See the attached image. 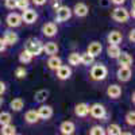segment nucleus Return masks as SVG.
<instances>
[{
    "instance_id": "nucleus-9",
    "label": "nucleus",
    "mask_w": 135,
    "mask_h": 135,
    "mask_svg": "<svg viewBox=\"0 0 135 135\" xmlns=\"http://www.w3.org/2000/svg\"><path fill=\"white\" fill-rule=\"evenodd\" d=\"M131 69H130V66H120V69L118 70V78L120 81L123 83H126L128 81L130 78H131Z\"/></svg>"
},
{
    "instance_id": "nucleus-34",
    "label": "nucleus",
    "mask_w": 135,
    "mask_h": 135,
    "mask_svg": "<svg viewBox=\"0 0 135 135\" xmlns=\"http://www.w3.org/2000/svg\"><path fill=\"white\" fill-rule=\"evenodd\" d=\"M28 4H30V0H16V8L22 11L28 8Z\"/></svg>"
},
{
    "instance_id": "nucleus-18",
    "label": "nucleus",
    "mask_w": 135,
    "mask_h": 135,
    "mask_svg": "<svg viewBox=\"0 0 135 135\" xmlns=\"http://www.w3.org/2000/svg\"><path fill=\"white\" fill-rule=\"evenodd\" d=\"M120 66H130L132 64V57L128 53H120L119 57L116 58Z\"/></svg>"
},
{
    "instance_id": "nucleus-31",
    "label": "nucleus",
    "mask_w": 135,
    "mask_h": 135,
    "mask_svg": "<svg viewBox=\"0 0 135 135\" xmlns=\"http://www.w3.org/2000/svg\"><path fill=\"white\" fill-rule=\"evenodd\" d=\"M68 61H69V64L73 65V66H78L80 65V54L78 53H72L69 55V58H68Z\"/></svg>"
},
{
    "instance_id": "nucleus-42",
    "label": "nucleus",
    "mask_w": 135,
    "mask_h": 135,
    "mask_svg": "<svg viewBox=\"0 0 135 135\" xmlns=\"http://www.w3.org/2000/svg\"><path fill=\"white\" fill-rule=\"evenodd\" d=\"M2 105H3V99L0 97V108H2Z\"/></svg>"
},
{
    "instance_id": "nucleus-40",
    "label": "nucleus",
    "mask_w": 135,
    "mask_h": 135,
    "mask_svg": "<svg viewBox=\"0 0 135 135\" xmlns=\"http://www.w3.org/2000/svg\"><path fill=\"white\" fill-rule=\"evenodd\" d=\"M128 39H130L131 42H134V41H135V30H131V31H130V35H128Z\"/></svg>"
},
{
    "instance_id": "nucleus-10",
    "label": "nucleus",
    "mask_w": 135,
    "mask_h": 135,
    "mask_svg": "<svg viewBox=\"0 0 135 135\" xmlns=\"http://www.w3.org/2000/svg\"><path fill=\"white\" fill-rule=\"evenodd\" d=\"M37 112H38L39 119H45V120H46V119H50L53 116V108L50 105H41Z\"/></svg>"
},
{
    "instance_id": "nucleus-16",
    "label": "nucleus",
    "mask_w": 135,
    "mask_h": 135,
    "mask_svg": "<svg viewBox=\"0 0 135 135\" xmlns=\"http://www.w3.org/2000/svg\"><path fill=\"white\" fill-rule=\"evenodd\" d=\"M101 50H103V46H101V43L100 42H92V43H89V46H88V53L89 54H92L93 57H97V55L101 53Z\"/></svg>"
},
{
    "instance_id": "nucleus-26",
    "label": "nucleus",
    "mask_w": 135,
    "mask_h": 135,
    "mask_svg": "<svg viewBox=\"0 0 135 135\" xmlns=\"http://www.w3.org/2000/svg\"><path fill=\"white\" fill-rule=\"evenodd\" d=\"M49 97V91L47 89H41L35 93L34 96V100L37 101V103H43V101H46V99Z\"/></svg>"
},
{
    "instance_id": "nucleus-37",
    "label": "nucleus",
    "mask_w": 135,
    "mask_h": 135,
    "mask_svg": "<svg viewBox=\"0 0 135 135\" xmlns=\"http://www.w3.org/2000/svg\"><path fill=\"white\" fill-rule=\"evenodd\" d=\"M6 47H7V45H6L4 39H3V38H0V53L4 51V50H6Z\"/></svg>"
},
{
    "instance_id": "nucleus-39",
    "label": "nucleus",
    "mask_w": 135,
    "mask_h": 135,
    "mask_svg": "<svg viewBox=\"0 0 135 135\" xmlns=\"http://www.w3.org/2000/svg\"><path fill=\"white\" fill-rule=\"evenodd\" d=\"M6 92V84L3 81H0V95H3Z\"/></svg>"
},
{
    "instance_id": "nucleus-27",
    "label": "nucleus",
    "mask_w": 135,
    "mask_h": 135,
    "mask_svg": "<svg viewBox=\"0 0 135 135\" xmlns=\"http://www.w3.org/2000/svg\"><path fill=\"white\" fill-rule=\"evenodd\" d=\"M32 57H34V55H32L30 51L23 50V51H22V53L19 54V61H20L22 64H28V62H31Z\"/></svg>"
},
{
    "instance_id": "nucleus-29",
    "label": "nucleus",
    "mask_w": 135,
    "mask_h": 135,
    "mask_svg": "<svg viewBox=\"0 0 135 135\" xmlns=\"http://www.w3.org/2000/svg\"><path fill=\"white\" fill-rule=\"evenodd\" d=\"M105 132L109 134V135H120L122 134V128H120L119 124H109L107 127V131Z\"/></svg>"
},
{
    "instance_id": "nucleus-24",
    "label": "nucleus",
    "mask_w": 135,
    "mask_h": 135,
    "mask_svg": "<svg viewBox=\"0 0 135 135\" xmlns=\"http://www.w3.org/2000/svg\"><path fill=\"white\" fill-rule=\"evenodd\" d=\"M9 107H11V109H12V111H16V112H19V111H22V109H23V107H25V101L22 100L20 97H18V99H14V100L9 103Z\"/></svg>"
},
{
    "instance_id": "nucleus-4",
    "label": "nucleus",
    "mask_w": 135,
    "mask_h": 135,
    "mask_svg": "<svg viewBox=\"0 0 135 135\" xmlns=\"http://www.w3.org/2000/svg\"><path fill=\"white\" fill-rule=\"evenodd\" d=\"M72 16V9L69 7L66 6H60L57 8V15H55V19H57V22H66L68 19H70Z\"/></svg>"
},
{
    "instance_id": "nucleus-23",
    "label": "nucleus",
    "mask_w": 135,
    "mask_h": 135,
    "mask_svg": "<svg viewBox=\"0 0 135 135\" xmlns=\"http://www.w3.org/2000/svg\"><path fill=\"white\" fill-rule=\"evenodd\" d=\"M60 65H62V61H61V58L60 57H57V55H51V57L49 58V61H47V66L50 68L51 70H55L57 68L60 66Z\"/></svg>"
},
{
    "instance_id": "nucleus-2",
    "label": "nucleus",
    "mask_w": 135,
    "mask_h": 135,
    "mask_svg": "<svg viewBox=\"0 0 135 135\" xmlns=\"http://www.w3.org/2000/svg\"><path fill=\"white\" fill-rule=\"evenodd\" d=\"M26 50L30 51L32 55H39L43 51V43L39 39H35V38L28 39L27 45H26Z\"/></svg>"
},
{
    "instance_id": "nucleus-25",
    "label": "nucleus",
    "mask_w": 135,
    "mask_h": 135,
    "mask_svg": "<svg viewBox=\"0 0 135 135\" xmlns=\"http://www.w3.org/2000/svg\"><path fill=\"white\" fill-rule=\"evenodd\" d=\"M93 61H95V57L92 54H89L88 51L86 53H83V54H80V64H83V65H92L93 64Z\"/></svg>"
},
{
    "instance_id": "nucleus-30",
    "label": "nucleus",
    "mask_w": 135,
    "mask_h": 135,
    "mask_svg": "<svg viewBox=\"0 0 135 135\" xmlns=\"http://www.w3.org/2000/svg\"><path fill=\"white\" fill-rule=\"evenodd\" d=\"M11 120H12V118H11L9 112H0V126L8 124V123H11Z\"/></svg>"
},
{
    "instance_id": "nucleus-1",
    "label": "nucleus",
    "mask_w": 135,
    "mask_h": 135,
    "mask_svg": "<svg viewBox=\"0 0 135 135\" xmlns=\"http://www.w3.org/2000/svg\"><path fill=\"white\" fill-rule=\"evenodd\" d=\"M108 74V69H107V66L103 65V64H97L92 68V70H91V77L93 78V80L96 81H101V80H104V78L107 77Z\"/></svg>"
},
{
    "instance_id": "nucleus-19",
    "label": "nucleus",
    "mask_w": 135,
    "mask_h": 135,
    "mask_svg": "<svg viewBox=\"0 0 135 135\" xmlns=\"http://www.w3.org/2000/svg\"><path fill=\"white\" fill-rule=\"evenodd\" d=\"M107 95L112 99H118L120 95H122V88L119 85H109L108 89H107Z\"/></svg>"
},
{
    "instance_id": "nucleus-14",
    "label": "nucleus",
    "mask_w": 135,
    "mask_h": 135,
    "mask_svg": "<svg viewBox=\"0 0 135 135\" xmlns=\"http://www.w3.org/2000/svg\"><path fill=\"white\" fill-rule=\"evenodd\" d=\"M123 39V35H122V32L120 31H111L108 34V37H107V41L109 45H119Z\"/></svg>"
},
{
    "instance_id": "nucleus-11",
    "label": "nucleus",
    "mask_w": 135,
    "mask_h": 135,
    "mask_svg": "<svg viewBox=\"0 0 135 135\" xmlns=\"http://www.w3.org/2000/svg\"><path fill=\"white\" fill-rule=\"evenodd\" d=\"M73 12H74L76 16H78V18H84V16L88 15L89 8H88V6L84 4V3H77V4L74 6V8H73Z\"/></svg>"
},
{
    "instance_id": "nucleus-22",
    "label": "nucleus",
    "mask_w": 135,
    "mask_h": 135,
    "mask_svg": "<svg viewBox=\"0 0 135 135\" xmlns=\"http://www.w3.org/2000/svg\"><path fill=\"white\" fill-rule=\"evenodd\" d=\"M120 53H122V50L119 47V45H109L107 49V54L109 58H118Z\"/></svg>"
},
{
    "instance_id": "nucleus-15",
    "label": "nucleus",
    "mask_w": 135,
    "mask_h": 135,
    "mask_svg": "<svg viewBox=\"0 0 135 135\" xmlns=\"http://www.w3.org/2000/svg\"><path fill=\"white\" fill-rule=\"evenodd\" d=\"M42 32H43V35H46V37H54L55 34H57V26H55V23H53V22L46 23L42 27Z\"/></svg>"
},
{
    "instance_id": "nucleus-5",
    "label": "nucleus",
    "mask_w": 135,
    "mask_h": 135,
    "mask_svg": "<svg viewBox=\"0 0 135 135\" xmlns=\"http://www.w3.org/2000/svg\"><path fill=\"white\" fill-rule=\"evenodd\" d=\"M89 114L95 119H104L105 118V108H104V105L96 103L92 107H89Z\"/></svg>"
},
{
    "instance_id": "nucleus-12",
    "label": "nucleus",
    "mask_w": 135,
    "mask_h": 135,
    "mask_svg": "<svg viewBox=\"0 0 135 135\" xmlns=\"http://www.w3.org/2000/svg\"><path fill=\"white\" fill-rule=\"evenodd\" d=\"M74 114L80 118H85L89 114V105L86 103H78L74 107Z\"/></svg>"
},
{
    "instance_id": "nucleus-6",
    "label": "nucleus",
    "mask_w": 135,
    "mask_h": 135,
    "mask_svg": "<svg viewBox=\"0 0 135 135\" xmlns=\"http://www.w3.org/2000/svg\"><path fill=\"white\" fill-rule=\"evenodd\" d=\"M20 16H22V20H23L25 23H27V25L34 23V22L37 20V18H38L37 12H35L34 9H31V8H26V9H23V14H22Z\"/></svg>"
},
{
    "instance_id": "nucleus-43",
    "label": "nucleus",
    "mask_w": 135,
    "mask_h": 135,
    "mask_svg": "<svg viewBox=\"0 0 135 135\" xmlns=\"http://www.w3.org/2000/svg\"><path fill=\"white\" fill-rule=\"evenodd\" d=\"M0 25H2V20H0Z\"/></svg>"
},
{
    "instance_id": "nucleus-36",
    "label": "nucleus",
    "mask_w": 135,
    "mask_h": 135,
    "mask_svg": "<svg viewBox=\"0 0 135 135\" xmlns=\"http://www.w3.org/2000/svg\"><path fill=\"white\" fill-rule=\"evenodd\" d=\"M6 2V7L9 9H14L16 8V0H4Z\"/></svg>"
},
{
    "instance_id": "nucleus-8",
    "label": "nucleus",
    "mask_w": 135,
    "mask_h": 135,
    "mask_svg": "<svg viewBox=\"0 0 135 135\" xmlns=\"http://www.w3.org/2000/svg\"><path fill=\"white\" fill-rule=\"evenodd\" d=\"M6 22H7V25L9 27H19L22 25V16L19 14H16V12H12V14H9L7 16Z\"/></svg>"
},
{
    "instance_id": "nucleus-38",
    "label": "nucleus",
    "mask_w": 135,
    "mask_h": 135,
    "mask_svg": "<svg viewBox=\"0 0 135 135\" xmlns=\"http://www.w3.org/2000/svg\"><path fill=\"white\" fill-rule=\"evenodd\" d=\"M32 3L35 6H43L45 3H46V0H32Z\"/></svg>"
},
{
    "instance_id": "nucleus-20",
    "label": "nucleus",
    "mask_w": 135,
    "mask_h": 135,
    "mask_svg": "<svg viewBox=\"0 0 135 135\" xmlns=\"http://www.w3.org/2000/svg\"><path fill=\"white\" fill-rule=\"evenodd\" d=\"M43 51L49 54V55H53V54H57L58 51V45L55 42H47L46 45H43Z\"/></svg>"
},
{
    "instance_id": "nucleus-17",
    "label": "nucleus",
    "mask_w": 135,
    "mask_h": 135,
    "mask_svg": "<svg viewBox=\"0 0 135 135\" xmlns=\"http://www.w3.org/2000/svg\"><path fill=\"white\" fill-rule=\"evenodd\" d=\"M3 39H4L6 45H15L19 41V37H18V34L14 32V31H6Z\"/></svg>"
},
{
    "instance_id": "nucleus-32",
    "label": "nucleus",
    "mask_w": 135,
    "mask_h": 135,
    "mask_svg": "<svg viewBox=\"0 0 135 135\" xmlns=\"http://www.w3.org/2000/svg\"><path fill=\"white\" fill-rule=\"evenodd\" d=\"M89 134H91V135H104L105 134V130L101 127V126H93L91 128V131H89Z\"/></svg>"
},
{
    "instance_id": "nucleus-21",
    "label": "nucleus",
    "mask_w": 135,
    "mask_h": 135,
    "mask_svg": "<svg viewBox=\"0 0 135 135\" xmlns=\"http://www.w3.org/2000/svg\"><path fill=\"white\" fill-rule=\"evenodd\" d=\"M25 119L27 123H30V124H32V123H37L39 120V116H38V112L35 109H30L26 112V115H25Z\"/></svg>"
},
{
    "instance_id": "nucleus-35",
    "label": "nucleus",
    "mask_w": 135,
    "mask_h": 135,
    "mask_svg": "<svg viewBox=\"0 0 135 135\" xmlns=\"http://www.w3.org/2000/svg\"><path fill=\"white\" fill-rule=\"evenodd\" d=\"M26 69L25 68H22V66H19V68H16V70H15V76L18 77V78H25L26 77Z\"/></svg>"
},
{
    "instance_id": "nucleus-33",
    "label": "nucleus",
    "mask_w": 135,
    "mask_h": 135,
    "mask_svg": "<svg viewBox=\"0 0 135 135\" xmlns=\"http://www.w3.org/2000/svg\"><path fill=\"white\" fill-rule=\"evenodd\" d=\"M126 123L128 126H134L135 124V112L134 111H130L128 114L126 115Z\"/></svg>"
},
{
    "instance_id": "nucleus-7",
    "label": "nucleus",
    "mask_w": 135,
    "mask_h": 135,
    "mask_svg": "<svg viewBox=\"0 0 135 135\" xmlns=\"http://www.w3.org/2000/svg\"><path fill=\"white\" fill-rule=\"evenodd\" d=\"M55 70H57V77L60 80H68L72 76V69L66 65H60Z\"/></svg>"
},
{
    "instance_id": "nucleus-13",
    "label": "nucleus",
    "mask_w": 135,
    "mask_h": 135,
    "mask_svg": "<svg viewBox=\"0 0 135 135\" xmlns=\"http://www.w3.org/2000/svg\"><path fill=\"white\" fill-rule=\"evenodd\" d=\"M74 130H76L74 123H73V122H69V120L62 122L61 126H60V131H61L64 135H70V134L74 132Z\"/></svg>"
},
{
    "instance_id": "nucleus-28",
    "label": "nucleus",
    "mask_w": 135,
    "mask_h": 135,
    "mask_svg": "<svg viewBox=\"0 0 135 135\" xmlns=\"http://www.w3.org/2000/svg\"><path fill=\"white\" fill-rule=\"evenodd\" d=\"M15 132H16V128H15V126L11 124V123L2 126V134L3 135H14Z\"/></svg>"
},
{
    "instance_id": "nucleus-41",
    "label": "nucleus",
    "mask_w": 135,
    "mask_h": 135,
    "mask_svg": "<svg viewBox=\"0 0 135 135\" xmlns=\"http://www.w3.org/2000/svg\"><path fill=\"white\" fill-rule=\"evenodd\" d=\"M111 2L114 3V4H116V6H122L123 3L126 2V0H111Z\"/></svg>"
},
{
    "instance_id": "nucleus-3",
    "label": "nucleus",
    "mask_w": 135,
    "mask_h": 135,
    "mask_svg": "<svg viewBox=\"0 0 135 135\" xmlns=\"http://www.w3.org/2000/svg\"><path fill=\"white\" fill-rule=\"evenodd\" d=\"M112 19L120 22V23H126V22L130 19V14L126 8L123 7H116L114 11H112Z\"/></svg>"
}]
</instances>
